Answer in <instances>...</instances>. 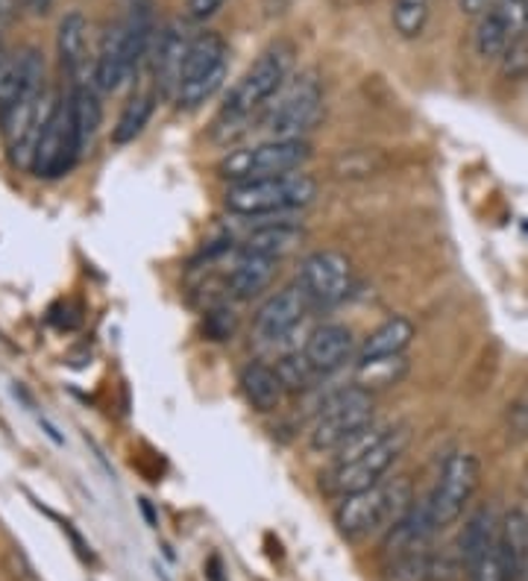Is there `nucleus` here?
<instances>
[{"label":"nucleus","instance_id":"nucleus-1","mask_svg":"<svg viewBox=\"0 0 528 581\" xmlns=\"http://www.w3.org/2000/svg\"><path fill=\"white\" fill-rule=\"evenodd\" d=\"M409 441L411 432L405 423H397V426L373 423L361 435L346 441L341 450L332 452L329 467L321 473V491L341 500V496L368 491L373 484L384 482L388 470L409 450Z\"/></svg>","mask_w":528,"mask_h":581},{"label":"nucleus","instance_id":"nucleus-2","mask_svg":"<svg viewBox=\"0 0 528 581\" xmlns=\"http://www.w3.org/2000/svg\"><path fill=\"white\" fill-rule=\"evenodd\" d=\"M296 48L291 41L280 39L267 45V48L258 53V59L250 65L247 71L241 73V80L235 82L229 95L224 97L221 104V112L215 118V138L221 141H233L238 132H244V127L250 124V118L271 106V100L285 89V82L291 77V68H294Z\"/></svg>","mask_w":528,"mask_h":581},{"label":"nucleus","instance_id":"nucleus-3","mask_svg":"<svg viewBox=\"0 0 528 581\" xmlns=\"http://www.w3.org/2000/svg\"><path fill=\"white\" fill-rule=\"evenodd\" d=\"M414 505V491L405 476L384 479L368 491L341 496L335 505V529L346 541H368L373 534H388Z\"/></svg>","mask_w":528,"mask_h":581},{"label":"nucleus","instance_id":"nucleus-4","mask_svg":"<svg viewBox=\"0 0 528 581\" xmlns=\"http://www.w3.org/2000/svg\"><path fill=\"white\" fill-rule=\"evenodd\" d=\"M317 179L312 174L294 170L282 177L256 179V183H241L229 186L224 194V206L241 218H271L312 206L317 200Z\"/></svg>","mask_w":528,"mask_h":581},{"label":"nucleus","instance_id":"nucleus-5","mask_svg":"<svg viewBox=\"0 0 528 581\" xmlns=\"http://www.w3.org/2000/svg\"><path fill=\"white\" fill-rule=\"evenodd\" d=\"M377 420V396L359 385H346L323 400L321 412L309 426V446L314 452H335L373 426Z\"/></svg>","mask_w":528,"mask_h":581},{"label":"nucleus","instance_id":"nucleus-6","mask_svg":"<svg viewBox=\"0 0 528 581\" xmlns=\"http://www.w3.org/2000/svg\"><path fill=\"white\" fill-rule=\"evenodd\" d=\"M309 159H312V145L305 138H300V141L267 138L262 145L229 150L224 159L217 161V177L226 179L229 186H241V183H256V179L303 170Z\"/></svg>","mask_w":528,"mask_h":581},{"label":"nucleus","instance_id":"nucleus-7","mask_svg":"<svg viewBox=\"0 0 528 581\" xmlns=\"http://www.w3.org/2000/svg\"><path fill=\"white\" fill-rule=\"evenodd\" d=\"M323 115V86L317 73L305 71L285 82V89L273 97L264 112V132L280 141H300L317 127Z\"/></svg>","mask_w":528,"mask_h":581},{"label":"nucleus","instance_id":"nucleus-8","mask_svg":"<svg viewBox=\"0 0 528 581\" xmlns=\"http://www.w3.org/2000/svg\"><path fill=\"white\" fill-rule=\"evenodd\" d=\"M226 73H229V45L221 32H197L188 48V59L183 68V82L176 106L185 112H194L206 106L217 91L224 89Z\"/></svg>","mask_w":528,"mask_h":581},{"label":"nucleus","instance_id":"nucleus-9","mask_svg":"<svg viewBox=\"0 0 528 581\" xmlns=\"http://www.w3.org/2000/svg\"><path fill=\"white\" fill-rule=\"evenodd\" d=\"M80 147H77V132H74L68 100H57L50 106L48 118L41 124L36 154H32L30 174L39 179H62L80 161Z\"/></svg>","mask_w":528,"mask_h":581},{"label":"nucleus","instance_id":"nucleus-10","mask_svg":"<svg viewBox=\"0 0 528 581\" xmlns=\"http://www.w3.org/2000/svg\"><path fill=\"white\" fill-rule=\"evenodd\" d=\"M481 482V464L472 452H452L443 467L438 473V482H434L432 493L426 496L429 500V509L434 514V523L440 529H447L465 514V509L470 505L472 493L479 491Z\"/></svg>","mask_w":528,"mask_h":581},{"label":"nucleus","instance_id":"nucleus-11","mask_svg":"<svg viewBox=\"0 0 528 581\" xmlns=\"http://www.w3.org/2000/svg\"><path fill=\"white\" fill-rule=\"evenodd\" d=\"M296 283L303 285L312 306H338L350 297L355 283L352 262L338 250H314L300 262Z\"/></svg>","mask_w":528,"mask_h":581},{"label":"nucleus","instance_id":"nucleus-12","mask_svg":"<svg viewBox=\"0 0 528 581\" xmlns=\"http://www.w3.org/2000/svg\"><path fill=\"white\" fill-rule=\"evenodd\" d=\"M192 41L194 36L179 18L168 21L156 36V45H153V77H156V95L162 100H176V95H179V82H183V68Z\"/></svg>","mask_w":528,"mask_h":581},{"label":"nucleus","instance_id":"nucleus-13","mask_svg":"<svg viewBox=\"0 0 528 581\" xmlns=\"http://www.w3.org/2000/svg\"><path fill=\"white\" fill-rule=\"evenodd\" d=\"M309 308H312V299H309L303 285H285V288L276 290L258 308L253 329H256V335L262 341H282L289 332H294L300 326V321L309 315Z\"/></svg>","mask_w":528,"mask_h":581},{"label":"nucleus","instance_id":"nucleus-14","mask_svg":"<svg viewBox=\"0 0 528 581\" xmlns=\"http://www.w3.org/2000/svg\"><path fill=\"white\" fill-rule=\"evenodd\" d=\"M133 62L127 53V32H124V21L106 27L104 39H100V50H97L95 71H91V86L100 95H113L124 82L133 77Z\"/></svg>","mask_w":528,"mask_h":581},{"label":"nucleus","instance_id":"nucleus-15","mask_svg":"<svg viewBox=\"0 0 528 581\" xmlns=\"http://www.w3.org/2000/svg\"><path fill=\"white\" fill-rule=\"evenodd\" d=\"M303 353L321 376L341 371L346 362H352V355H359L355 353L352 329L344 323H323V326H317L305 341Z\"/></svg>","mask_w":528,"mask_h":581},{"label":"nucleus","instance_id":"nucleus-16","mask_svg":"<svg viewBox=\"0 0 528 581\" xmlns=\"http://www.w3.org/2000/svg\"><path fill=\"white\" fill-rule=\"evenodd\" d=\"M241 394L247 400V405L258 414H273L280 412L282 403H285V385H282L276 367L264 362H247L238 373Z\"/></svg>","mask_w":528,"mask_h":581},{"label":"nucleus","instance_id":"nucleus-17","mask_svg":"<svg viewBox=\"0 0 528 581\" xmlns=\"http://www.w3.org/2000/svg\"><path fill=\"white\" fill-rule=\"evenodd\" d=\"M305 238V229L296 220H264V224L253 226L244 242H241V253H253V256L267 258H285L294 253Z\"/></svg>","mask_w":528,"mask_h":581},{"label":"nucleus","instance_id":"nucleus-18","mask_svg":"<svg viewBox=\"0 0 528 581\" xmlns=\"http://www.w3.org/2000/svg\"><path fill=\"white\" fill-rule=\"evenodd\" d=\"M68 112H71L74 132H77V147H80V156L91 154L95 147V138L100 132V124H104V106H100V91L91 86L88 80L71 82V91H68Z\"/></svg>","mask_w":528,"mask_h":581},{"label":"nucleus","instance_id":"nucleus-19","mask_svg":"<svg viewBox=\"0 0 528 581\" xmlns=\"http://www.w3.org/2000/svg\"><path fill=\"white\" fill-rule=\"evenodd\" d=\"M280 274V258L253 256V253H241L235 258L233 270L226 276V288L235 299H253L262 290H267Z\"/></svg>","mask_w":528,"mask_h":581},{"label":"nucleus","instance_id":"nucleus-20","mask_svg":"<svg viewBox=\"0 0 528 581\" xmlns=\"http://www.w3.org/2000/svg\"><path fill=\"white\" fill-rule=\"evenodd\" d=\"M57 53L62 71L68 73L71 82H82L86 77V59H88V21L82 12H68V16L59 21L57 30Z\"/></svg>","mask_w":528,"mask_h":581},{"label":"nucleus","instance_id":"nucleus-21","mask_svg":"<svg viewBox=\"0 0 528 581\" xmlns=\"http://www.w3.org/2000/svg\"><path fill=\"white\" fill-rule=\"evenodd\" d=\"M522 564H526V555L517 552L511 543L505 541L499 534V541L485 552V555L476 561V564L467 570V579L470 581H520Z\"/></svg>","mask_w":528,"mask_h":581},{"label":"nucleus","instance_id":"nucleus-22","mask_svg":"<svg viewBox=\"0 0 528 581\" xmlns=\"http://www.w3.org/2000/svg\"><path fill=\"white\" fill-rule=\"evenodd\" d=\"M499 534H502V523H499L497 514L490 509H481L479 514H472L467 520L465 532L458 538V558H461L465 573L499 541Z\"/></svg>","mask_w":528,"mask_h":581},{"label":"nucleus","instance_id":"nucleus-23","mask_svg":"<svg viewBox=\"0 0 528 581\" xmlns=\"http://www.w3.org/2000/svg\"><path fill=\"white\" fill-rule=\"evenodd\" d=\"M409 355H377V358H359L355 373H352V385L364 387V391H384V387L400 385L409 376Z\"/></svg>","mask_w":528,"mask_h":581},{"label":"nucleus","instance_id":"nucleus-24","mask_svg":"<svg viewBox=\"0 0 528 581\" xmlns=\"http://www.w3.org/2000/svg\"><path fill=\"white\" fill-rule=\"evenodd\" d=\"M414 335H417V329H414V323H411L409 317H402V315L388 317V321H384L379 329H373L368 338H364V344H361V349H359V358H377V355H402L405 349L411 347Z\"/></svg>","mask_w":528,"mask_h":581},{"label":"nucleus","instance_id":"nucleus-25","mask_svg":"<svg viewBox=\"0 0 528 581\" xmlns=\"http://www.w3.org/2000/svg\"><path fill=\"white\" fill-rule=\"evenodd\" d=\"M514 39L517 36L511 32V27L505 24L502 16L490 7L485 16H479V24L472 32V48H476V57L485 59V62H499Z\"/></svg>","mask_w":528,"mask_h":581},{"label":"nucleus","instance_id":"nucleus-26","mask_svg":"<svg viewBox=\"0 0 528 581\" xmlns=\"http://www.w3.org/2000/svg\"><path fill=\"white\" fill-rule=\"evenodd\" d=\"M156 91H141V95H133L124 106V112H120L118 124L113 129V141L115 145H133L141 132L147 129L150 124L153 112H156Z\"/></svg>","mask_w":528,"mask_h":581},{"label":"nucleus","instance_id":"nucleus-27","mask_svg":"<svg viewBox=\"0 0 528 581\" xmlns=\"http://www.w3.org/2000/svg\"><path fill=\"white\" fill-rule=\"evenodd\" d=\"M432 16V0H393L391 24L400 39H420Z\"/></svg>","mask_w":528,"mask_h":581},{"label":"nucleus","instance_id":"nucleus-28","mask_svg":"<svg viewBox=\"0 0 528 581\" xmlns=\"http://www.w3.org/2000/svg\"><path fill=\"white\" fill-rule=\"evenodd\" d=\"M276 373H280L282 385H285L289 394H303V391L314 387V382L321 380V373L314 371L305 353L282 355L280 362H276Z\"/></svg>","mask_w":528,"mask_h":581},{"label":"nucleus","instance_id":"nucleus-29","mask_svg":"<svg viewBox=\"0 0 528 581\" xmlns=\"http://www.w3.org/2000/svg\"><path fill=\"white\" fill-rule=\"evenodd\" d=\"M382 168V159H379L373 150H350V154H344L341 159H338L335 170L338 177H373L377 170Z\"/></svg>","mask_w":528,"mask_h":581},{"label":"nucleus","instance_id":"nucleus-30","mask_svg":"<svg viewBox=\"0 0 528 581\" xmlns=\"http://www.w3.org/2000/svg\"><path fill=\"white\" fill-rule=\"evenodd\" d=\"M499 68H502L505 80H526L528 77V32L517 36V39L508 45L505 57L499 59Z\"/></svg>","mask_w":528,"mask_h":581},{"label":"nucleus","instance_id":"nucleus-31","mask_svg":"<svg viewBox=\"0 0 528 581\" xmlns=\"http://www.w3.org/2000/svg\"><path fill=\"white\" fill-rule=\"evenodd\" d=\"M235 326H238V321H235L233 308L226 306L206 312V321H203V332L208 341H229L235 335Z\"/></svg>","mask_w":528,"mask_h":581},{"label":"nucleus","instance_id":"nucleus-32","mask_svg":"<svg viewBox=\"0 0 528 581\" xmlns=\"http://www.w3.org/2000/svg\"><path fill=\"white\" fill-rule=\"evenodd\" d=\"M493 9L502 16L505 24L511 27L514 36L526 32V0H493Z\"/></svg>","mask_w":528,"mask_h":581},{"label":"nucleus","instance_id":"nucleus-33","mask_svg":"<svg viewBox=\"0 0 528 581\" xmlns=\"http://www.w3.org/2000/svg\"><path fill=\"white\" fill-rule=\"evenodd\" d=\"M508 437L511 441L528 437V403L511 405V412H508Z\"/></svg>","mask_w":528,"mask_h":581},{"label":"nucleus","instance_id":"nucleus-34","mask_svg":"<svg viewBox=\"0 0 528 581\" xmlns=\"http://www.w3.org/2000/svg\"><path fill=\"white\" fill-rule=\"evenodd\" d=\"M226 0H185V9L194 21H206V18L217 16L224 9Z\"/></svg>","mask_w":528,"mask_h":581},{"label":"nucleus","instance_id":"nucleus-35","mask_svg":"<svg viewBox=\"0 0 528 581\" xmlns=\"http://www.w3.org/2000/svg\"><path fill=\"white\" fill-rule=\"evenodd\" d=\"M458 7H461V12L465 16H485L490 7H493V0H458Z\"/></svg>","mask_w":528,"mask_h":581},{"label":"nucleus","instance_id":"nucleus-36","mask_svg":"<svg viewBox=\"0 0 528 581\" xmlns=\"http://www.w3.org/2000/svg\"><path fill=\"white\" fill-rule=\"evenodd\" d=\"M25 7L30 16L41 18V16H48L50 7H53V0H25Z\"/></svg>","mask_w":528,"mask_h":581},{"label":"nucleus","instance_id":"nucleus-37","mask_svg":"<svg viewBox=\"0 0 528 581\" xmlns=\"http://www.w3.org/2000/svg\"><path fill=\"white\" fill-rule=\"evenodd\" d=\"M208 579L224 581V575H221V558H217V555L208 558Z\"/></svg>","mask_w":528,"mask_h":581},{"label":"nucleus","instance_id":"nucleus-38","mask_svg":"<svg viewBox=\"0 0 528 581\" xmlns=\"http://www.w3.org/2000/svg\"><path fill=\"white\" fill-rule=\"evenodd\" d=\"M3 65H7V48H3V39H0V71H3Z\"/></svg>","mask_w":528,"mask_h":581},{"label":"nucleus","instance_id":"nucleus-39","mask_svg":"<svg viewBox=\"0 0 528 581\" xmlns=\"http://www.w3.org/2000/svg\"><path fill=\"white\" fill-rule=\"evenodd\" d=\"M526 32H528V0H526Z\"/></svg>","mask_w":528,"mask_h":581},{"label":"nucleus","instance_id":"nucleus-40","mask_svg":"<svg viewBox=\"0 0 528 581\" xmlns=\"http://www.w3.org/2000/svg\"><path fill=\"white\" fill-rule=\"evenodd\" d=\"M359 3H370V0H359Z\"/></svg>","mask_w":528,"mask_h":581}]
</instances>
